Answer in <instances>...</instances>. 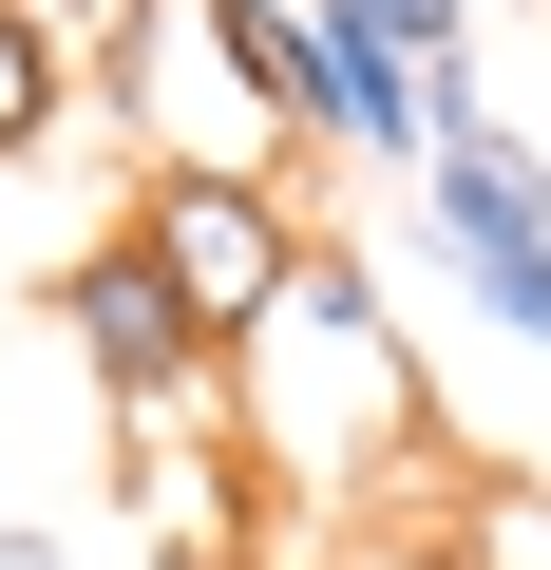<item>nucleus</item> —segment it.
I'll return each instance as SVG.
<instances>
[{"label":"nucleus","instance_id":"1","mask_svg":"<svg viewBox=\"0 0 551 570\" xmlns=\"http://www.w3.org/2000/svg\"><path fill=\"white\" fill-rule=\"evenodd\" d=\"M115 228L171 266V305L209 324V362H247L266 324H286V285H305V228H286V190H266V171H190V153H171Z\"/></svg>","mask_w":551,"mask_h":570},{"label":"nucleus","instance_id":"2","mask_svg":"<svg viewBox=\"0 0 551 570\" xmlns=\"http://www.w3.org/2000/svg\"><path fill=\"white\" fill-rule=\"evenodd\" d=\"M324 20V96H343V153H437L475 115V39L456 0H305Z\"/></svg>","mask_w":551,"mask_h":570},{"label":"nucleus","instance_id":"3","mask_svg":"<svg viewBox=\"0 0 551 570\" xmlns=\"http://www.w3.org/2000/svg\"><path fill=\"white\" fill-rule=\"evenodd\" d=\"M419 171H437V247H456V285H475V305L551 362V171H532L494 115H456Z\"/></svg>","mask_w":551,"mask_h":570},{"label":"nucleus","instance_id":"4","mask_svg":"<svg viewBox=\"0 0 551 570\" xmlns=\"http://www.w3.org/2000/svg\"><path fill=\"white\" fill-rule=\"evenodd\" d=\"M58 324H77V362H96V400H134V419H171L190 381H209V324L171 305V266L115 228V247H77V285H58Z\"/></svg>","mask_w":551,"mask_h":570},{"label":"nucleus","instance_id":"5","mask_svg":"<svg viewBox=\"0 0 551 570\" xmlns=\"http://www.w3.org/2000/svg\"><path fill=\"white\" fill-rule=\"evenodd\" d=\"M190 20H209L228 96H247L266 134H343V96H324V20H305V0H190Z\"/></svg>","mask_w":551,"mask_h":570},{"label":"nucleus","instance_id":"6","mask_svg":"<svg viewBox=\"0 0 551 570\" xmlns=\"http://www.w3.org/2000/svg\"><path fill=\"white\" fill-rule=\"evenodd\" d=\"M58 96H77V58H58V20H39V0H0V171H20V153L58 134Z\"/></svg>","mask_w":551,"mask_h":570},{"label":"nucleus","instance_id":"7","mask_svg":"<svg viewBox=\"0 0 551 570\" xmlns=\"http://www.w3.org/2000/svg\"><path fill=\"white\" fill-rule=\"evenodd\" d=\"M39 20H96V58H115V96H134V58H152V0H39Z\"/></svg>","mask_w":551,"mask_h":570}]
</instances>
